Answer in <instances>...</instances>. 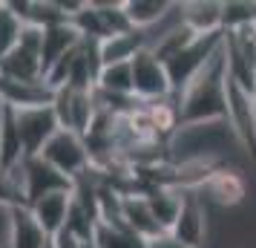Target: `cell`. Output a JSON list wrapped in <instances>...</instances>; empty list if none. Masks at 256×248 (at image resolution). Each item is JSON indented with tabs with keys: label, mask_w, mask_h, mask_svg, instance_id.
<instances>
[{
	"label": "cell",
	"mask_w": 256,
	"mask_h": 248,
	"mask_svg": "<svg viewBox=\"0 0 256 248\" xmlns=\"http://www.w3.org/2000/svg\"><path fill=\"white\" fill-rule=\"evenodd\" d=\"M202 193H208V199H213L222 208H233V205H239L248 196V182H244L242 173L228 170V167H219L208 179V185L202 188Z\"/></svg>",
	"instance_id": "cell-14"
},
{
	"label": "cell",
	"mask_w": 256,
	"mask_h": 248,
	"mask_svg": "<svg viewBox=\"0 0 256 248\" xmlns=\"http://www.w3.org/2000/svg\"><path fill=\"white\" fill-rule=\"evenodd\" d=\"M150 49V38L141 29H130V32H121V35L104 38L98 44V58H101V67H112V64H130L138 52Z\"/></svg>",
	"instance_id": "cell-13"
},
{
	"label": "cell",
	"mask_w": 256,
	"mask_h": 248,
	"mask_svg": "<svg viewBox=\"0 0 256 248\" xmlns=\"http://www.w3.org/2000/svg\"><path fill=\"white\" fill-rule=\"evenodd\" d=\"M130 67H132V95L141 104H152V101H162L167 95H173L167 67H164V61L156 58L152 49L138 52L130 61Z\"/></svg>",
	"instance_id": "cell-3"
},
{
	"label": "cell",
	"mask_w": 256,
	"mask_h": 248,
	"mask_svg": "<svg viewBox=\"0 0 256 248\" xmlns=\"http://www.w3.org/2000/svg\"><path fill=\"white\" fill-rule=\"evenodd\" d=\"M40 159L49 162L55 170H60L64 176H70L72 182H78L90 170V165H92L86 139H84L81 133L64 130V127L46 142V147L40 150Z\"/></svg>",
	"instance_id": "cell-2"
},
{
	"label": "cell",
	"mask_w": 256,
	"mask_h": 248,
	"mask_svg": "<svg viewBox=\"0 0 256 248\" xmlns=\"http://www.w3.org/2000/svg\"><path fill=\"white\" fill-rule=\"evenodd\" d=\"M95 90L110 95H132V67L130 64H112V67H101Z\"/></svg>",
	"instance_id": "cell-19"
},
{
	"label": "cell",
	"mask_w": 256,
	"mask_h": 248,
	"mask_svg": "<svg viewBox=\"0 0 256 248\" xmlns=\"http://www.w3.org/2000/svg\"><path fill=\"white\" fill-rule=\"evenodd\" d=\"M3 116H6V104L0 101V133H3Z\"/></svg>",
	"instance_id": "cell-24"
},
{
	"label": "cell",
	"mask_w": 256,
	"mask_h": 248,
	"mask_svg": "<svg viewBox=\"0 0 256 248\" xmlns=\"http://www.w3.org/2000/svg\"><path fill=\"white\" fill-rule=\"evenodd\" d=\"M170 9H173V3H167V0H124V15H127L130 26L141 29V32L158 26L170 15Z\"/></svg>",
	"instance_id": "cell-15"
},
{
	"label": "cell",
	"mask_w": 256,
	"mask_h": 248,
	"mask_svg": "<svg viewBox=\"0 0 256 248\" xmlns=\"http://www.w3.org/2000/svg\"><path fill=\"white\" fill-rule=\"evenodd\" d=\"M52 236L40 228L29 208H12L9 213V231H6V248H46Z\"/></svg>",
	"instance_id": "cell-11"
},
{
	"label": "cell",
	"mask_w": 256,
	"mask_h": 248,
	"mask_svg": "<svg viewBox=\"0 0 256 248\" xmlns=\"http://www.w3.org/2000/svg\"><path fill=\"white\" fill-rule=\"evenodd\" d=\"M72 199H75V190H55V193H46V196L35 199L29 205V211L49 236H55L66 228Z\"/></svg>",
	"instance_id": "cell-9"
},
{
	"label": "cell",
	"mask_w": 256,
	"mask_h": 248,
	"mask_svg": "<svg viewBox=\"0 0 256 248\" xmlns=\"http://www.w3.org/2000/svg\"><path fill=\"white\" fill-rule=\"evenodd\" d=\"M0 101L12 110L26 107H49L55 101V90L46 81H12L0 78Z\"/></svg>",
	"instance_id": "cell-8"
},
{
	"label": "cell",
	"mask_w": 256,
	"mask_h": 248,
	"mask_svg": "<svg viewBox=\"0 0 256 248\" xmlns=\"http://www.w3.org/2000/svg\"><path fill=\"white\" fill-rule=\"evenodd\" d=\"M147 193V202H150L156 219L164 231H173L176 219H178V211H182V190L176 188H150L144 190Z\"/></svg>",
	"instance_id": "cell-17"
},
{
	"label": "cell",
	"mask_w": 256,
	"mask_h": 248,
	"mask_svg": "<svg viewBox=\"0 0 256 248\" xmlns=\"http://www.w3.org/2000/svg\"><path fill=\"white\" fill-rule=\"evenodd\" d=\"M46 248H52V242H49V245H46Z\"/></svg>",
	"instance_id": "cell-27"
},
{
	"label": "cell",
	"mask_w": 256,
	"mask_h": 248,
	"mask_svg": "<svg viewBox=\"0 0 256 248\" xmlns=\"http://www.w3.org/2000/svg\"><path fill=\"white\" fill-rule=\"evenodd\" d=\"M170 234L184 242L187 248H198L204 245V234H208V213L204 205L198 199V190H182V211L176 219Z\"/></svg>",
	"instance_id": "cell-7"
},
{
	"label": "cell",
	"mask_w": 256,
	"mask_h": 248,
	"mask_svg": "<svg viewBox=\"0 0 256 248\" xmlns=\"http://www.w3.org/2000/svg\"><path fill=\"white\" fill-rule=\"evenodd\" d=\"M52 248H86V242H84V239H78L75 234H70V231L64 228L60 234L52 236Z\"/></svg>",
	"instance_id": "cell-21"
},
{
	"label": "cell",
	"mask_w": 256,
	"mask_h": 248,
	"mask_svg": "<svg viewBox=\"0 0 256 248\" xmlns=\"http://www.w3.org/2000/svg\"><path fill=\"white\" fill-rule=\"evenodd\" d=\"M86 248H95V245H92V242H86Z\"/></svg>",
	"instance_id": "cell-26"
},
{
	"label": "cell",
	"mask_w": 256,
	"mask_h": 248,
	"mask_svg": "<svg viewBox=\"0 0 256 248\" xmlns=\"http://www.w3.org/2000/svg\"><path fill=\"white\" fill-rule=\"evenodd\" d=\"M20 170H24V188L29 205L40 196H46V193H55V190H75V182L70 176H64L60 170H55L49 162H44L40 156L24 159Z\"/></svg>",
	"instance_id": "cell-6"
},
{
	"label": "cell",
	"mask_w": 256,
	"mask_h": 248,
	"mask_svg": "<svg viewBox=\"0 0 256 248\" xmlns=\"http://www.w3.org/2000/svg\"><path fill=\"white\" fill-rule=\"evenodd\" d=\"M24 18L12 9V3L0 0V61L18 47V41L24 35Z\"/></svg>",
	"instance_id": "cell-18"
},
{
	"label": "cell",
	"mask_w": 256,
	"mask_h": 248,
	"mask_svg": "<svg viewBox=\"0 0 256 248\" xmlns=\"http://www.w3.org/2000/svg\"><path fill=\"white\" fill-rule=\"evenodd\" d=\"M147 248H187V245H184V242H178L170 231H164V234L147 239Z\"/></svg>",
	"instance_id": "cell-22"
},
{
	"label": "cell",
	"mask_w": 256,
	"mask_h": 248,
	"mask_svg": "<svg viewBox=\"0 0 256 248\" xmlns=\"http://www.w3.org/2000/svg\"><path fill=\"white\" fill-rule=\"evenodd\" d=\"M95 248H147V239L138 236L136 231H130L124 222H101L95 225L92 234Z\"/></svg>",
	"instance_id": "cell-16"
},
{
	"label": "cell",
	"mask_w": 256,
	"mask_h": 248,
	"mask_svg": "<svg viewBox=\"0 0 256 248\" xmlns=\"http://www.w3.org/2000/svg\"><path fill=\"white\" fill-rule=\"evenodd\" d=\"M12 113H14L18 133H20V142H24L26 159L29 156H40V150L46 147V142L60 130L52 104L49 107H26V110H12Z\"/></svg>",
	"instance_id": "cell-4"
},
{
	"label": "cell",
	"mask_w": 256,
	"mask_h": 248,
	"mask_svg": "<svg viewBox=\"0 0 256 248\" xmlns=\"http://www.w3.org/2000/svg\"><path fill=\"white\" fill-rule=\"evenodd\" d=\"M228 127L239 139L248 153H256V98L254 93L242 90L239 84L230 81L228 75Z\"/></svg>",
	"instance_id": "cell-5"
},
{
	"label": "cell",
	"mask_w": 256,
	"mask_h": 248,
	"mask_svg": "<svg viewBox=\"0 0 256 248\" xmlns=\"http://www.w3.org/2000/svg\"><path fill=\"white\" fill-rule=\"evenodd\" d=\"M0 248H6V239H3V236H0Z\"/></svg>",
	"instance_id": "cell-25"
},
{
	"label": "cell",
	"mask_w": 256,
	"mask_h": 248,
	"mask_svg": "<svg viewBox=\"0 0 256 248\" xmlns=\"http://www.w3.org/2000/svg\"><path fill=\"white\" fill-rule=\"evenodd\" d=\"M254 24H256V3H239V0L224 3V32L254 26Z\"/></svg>",
	"instance_id": "cell-20"
},
{
	"label": "cell",
	"mask_w": 256,
	"mask_h": 248,
	"mask_svg": "<svg viewBox=\"0 0 256 248\" xmlns=\"http://www.w3.org/2000/svg\"><path fill=\"white\" fill-rule=\"evenodd\" d=\"M121 219H124V225H127L130 231H136V234L144 236V239H152V236L164 234V228L158 225V219H156V213H152L144 190H127V193H124Z\"/></svg>",
	"instance_id": "cell-10"
},
{
	"label": "cell",
	"mask_w": 256,
	"mask_h": 248,
	"mask_svg": "<svg viewBox=\"0 0 256 248\" xmlns=\"http://www.w3.org/2000/svg\"><path fill=\"white\" fill-rule=\"evenodd\" d=\"M9 213H12V208L0 205V236L3 239H6V231H9Z\"/></svg>",
	"instance_id": "cell-23"
},
{
	"label": "cell",
	"mask_w": 256,
	"mask_h": 248,
	"mask_svg": "<svg viewBox=\"0 0 256 248\" xmlns=\"http://www.w3.org/2000/svg\"><path fill=\"white\" fill-rule=\"evenodd\" d=\"M182 24L196 35H219L224 32V3L216 0L182 3Z\"/></svg>",
	"instance_id": "cell-12"
},
{
	"label": "cell",
	"mask_w": 256,
	"mask_h": 248,
	"mask_svg": "<svg viewBox=\"0 0 256 248\" xmlns=\"http://www.w3.org/2000/svg\"><path fill=\"white\" fill-rule=\"evenodd\" d=\"M178 98L182 127H202V124H222L228 121V61H224V41L222 49L210 58V64L187 84Z\"/></svg>",
	"instance_id": "cell-1"
}]
</instances>
